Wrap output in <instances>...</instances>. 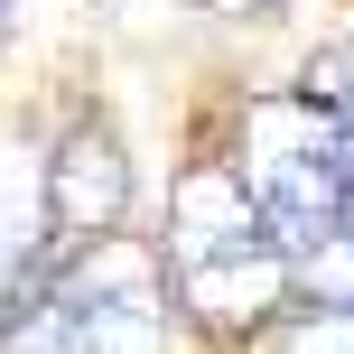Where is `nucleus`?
Instances as JSON below:
<instances>
[{
  "label": "nucleus",
  "instance_id": "obj_1",
  "mask_svg": "<svg viewBox=\"0 0 354 354\" xmlns=\"http://www.w3.org/2000/svg\"><path fill=\"white\" fill-rule=\"evenodd\" d=\"M168 252L131 243V233H93V243L66 252V270L28 289L0 345L10 354H168Z\"/></svg>",
  "mask_w": 354,
  "mask_h": 354
},
{
  "label": "nucleus",
  "instance_id": "obj_2",
  "mask_svg": "<svg viewBox=\"0 0 354 354\" xmlns=\"http://www.w3.org/2000/svg\"><path fill=\"white\" fill-rule=\"evenodd\" d=\"M168 280L196 317L214 326H261L289 299V243L261 224L252 187L224 168H196L168 205Z\"/></svg>",
  "mask_w": 354,
  "mask_h": 354
},
{
  "label": "nucleus",
  "instance_id": "obj_3",
  "mask_svg": "<svg viewBox=\"0 0 354 354\" xmlns=\"http://www.w3.org/2000/svg\"><path fill=\"white\" fill-rule=\"evenodd\" d=\"M233 177L252 187L261 224L280 233L289 252H308L317 233L345 224V177H354V131L308 93H261L243 112V159Z\"/></svg>",
  "mask_w": 354,
  "mask_h": 354
},
{
  "label": "nucleus",
  "instance_id": "obj_4",
  "mask_svg": "<svg viewBox=\"0 0 354 354\" xmlns=\"http://www.w3.org/2000/svg\"><path fill=\"white\" fill-rule=\"evenodd\" d=\"M37 205H47V252H75L93 233L122 224L131 205V168H122V140L103 122H75L66 140L37 159Z\"/></svg>",
  "mask_w": 354,
  "mask_h": 354
},
{
  "label": "nucleus",
  "instance_id": "obj_5",
  "mask_svg": "<svg viewBox=\"0 0 354 354\" xmlns=\"http://www.w3.org/2000/svg\"><path fill=\"white\" fill-rule=\"evenodd\" d=\"M47 270V205H37V159L0 140V289Z\"/></svg>",
  "mask_w": 354,
  "mask_h": 354
},
{
  "label": "nucleus",
  "instance_id": "obj_6",
  "mask_svg": "<svg viewBox=\"0 0 354 354\" xmlns=\"http://www.w3.org/2000/svg\"><path fill=\"white\" fill-rule=\"evenodd\" d=\"M289 289H308V308H354V224L289 252Z\"/></svg>",
  "mask_w": 354,
  "mask_h": 354
},
{
  "label": "nucleus",
  "instance_id": "obj_7",
  "mask_svg": "<svg viewBox=\"0 0 354 354\" xmlns=\"http://www.w3.org/2000/svg\"><path fill=\"white\" fill-rule=\"evenodd\" d=\"M299 93H308V103H326V112H336V122L354 131V47H326V56H308Z\"/></svg>",
  "mask_w": 354,
  "mask_h": 354
},
{
  "label": "nucleus",
  "instance_id": "obj_8",
  "mask_svg": "<svg viewBox=\"0 0 354 354\" xmlns=\"http://www.w3.org/2000/svg\"><path fill=\"white\" fill-rule=\"evenodd\" d=\"M280 354H354V308H317L280 336Z\"/></svg>",
  "mask_w": 354,
  "mask_h": 354
},
{
  "label": "nucleus",
  "instance_id": "obj_9",
  "mask_svg": "<svg viewBox=\"0 0 354 354\" xmlns=\"http://www.w3.org/2000/svg\"><path fill=\"white\" fill-rule=\"evenodd\" d=\"M205 10H224V19H261V10H280V0H205Z\"/></svg>",
  "mask_w": 354,
  "mask_h": 354
},
{
  "label": "nucleus",
  "instance_id": "obj_10",
  "mask_svg": "<svg viewBox=\"0 0 354 354\" xmlns=\"http://www.w3.org/2000/svg\"><path fill=\"white\" fill-rule=\"evenodd\" d=\"M345 224H354V177H345Z\"/></svg>",
  "mask_w": 354,
  "mask_h": 354
},
{
  "label": "nucleus",
  "instance_id": "obj_11",
  "mask_svg": "<svg viewBox=\"0 0 354 354\" xmlns=\"http://www.w3.org/2000/svg\"><path fill=\"white\" fill-rule=\"evenodd\" d=\"M10 10H19V0H0V28H10Z\"/></svg>",
  "mask_w": 354,
  "mask_h": 354
}]
</instances>
